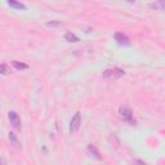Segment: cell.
<instances>
[{
    "instance_id": "5",
    "label": "cell",
    "mask_w": 165,
    "mask_h": 165,
    "mask_svg": "<svg viewBox=\"0 0 165 165\" xmlns=\"http://www.w3.org/2000/svg\"><path fill=\"white\" fill-rule=\"evenodd\" d=\"M115 40L117 41L119 45H125V47H128L130 45V40L127 35H124L123 32H116L115 34Z\"/></svg>"
},
{
    "instance_id": "6",
    "label": "cell",
    "mask_w": 165,
    "mask_h": 165,
    "mask_svg": "<svg viewBox=\"0 0 165 165\" xmlns=\"http://www.w3.org/2000/svg\"><path fill=\"white\" fill-rule=\"evenodd\" d=\"M8 5L12 6V8H16V9H22V10L26 9V5H25V4L18 3V2H16V0H9V2H8Z\"/></svg>"
},
{
    "instance_id": "4",
    "label": "cell",
    "mask_w": 165,
    "mask_h": 165,
    "mask_svg": "<svg viewBox=\"0 0 165 165\" xmlns=\"http://www.w3.org/2000/svg\"><path fill=\"white\" fill-rule=\"evenodd\" d=\"M8 119H9L10 124L13 125V128L21 129V119H19V116H18V114H17L16 111H9Z\"/></svg>"
},
{
    "instance_id": "12",
    "label": "cell",
    "mask_w": 165,
    "mask_h": 165,
    "mask_svg": "<svg viewBox=\"0 0 165 165\" xmlns=\"http://www.w3.org/2000/svg\"><path fill=\"white\" fill-rule=\"evenodd\" d=\"M47 26H48V27H59V26H61V22H58V21H52V22H48Z\"/></svg>"
},
{
    "instance_id": "9",
    "label": "cell",
    "mask_w": 165,
    "mask_h": 165,
    "mask_svg": "<svg viewBox=\"0 0 165 165\" xmlns=\"http://www.w3.org/2000/svg\"><path fill=\"white\" fill-rule=\"evenodd\" d=\"M13 66L17 69V70H27L29 69V65H26V63H22V62H18V61H13L12 62Z\"/></svg>"
},
{
    "instance_id": "14",
    "label": "cell",
    "mask_w": 165,
    "mask_h": 165,
    "mask_svg": "<svg viewBox=\"0 0 165 165\" xmlns=\"http://www.w3.org/2000/svg\"><path fill=\"white\" fill-rule=\"evenodd\" d=\"M0 165H6L5 159H4V157H2V156H0Z\"/></svg>"
},
{
    "instance_id": "3",
    "label": "cell",
    "mask_w": 165,
    "mask_h": 165,
    "mask_svg": "<svg viewBox=\"0 0 165 165\" xmlns=\"http://www.w3.org/2000/svg\"><path fill=\"white\" fill-rule=\"evenodd\" d=\"M80 124H81V115H80V112H76L70 121V132L71 133L77 132L79 128H80Z\"/></svg>"
},
{
    "instance_id": "1",
    "label": "cell",
    "mask_w": 165,
    "mask_h": 165,
    "mask_svg": "<svg viewBox=\"0 0 165 165\" xmlns=\"http://www.w3.org/2000/svg\"><path fill=\"white\" fill-rule=\"evenodd\" d=\"M119 114H120V117L125 123H128L129 125H136V119L133 117V111H132V108L129 106H127V104L120 106Z\"/></svg>"
},
{
    "instance_id": "7",
    "label": "cell",
    "mask_w": 165,
    "mask_h": 165,
    "mask_svg": "<svg viewBox=\"0 0 165 165\" xmlns=\"http://www.w3.org/2000/svg\"><path fill=\"white\" fill-rule=\"evenodd\" d=\"M65 40L69 41V43H77V41H79V37H77L75 34H72V32H66Z\"/></svg>"
},
{
    "instance_id": "11",
    "label": "cell",
    "mask_w": 165,
    "mask_h": 165,
    "mask_svg": "<svg viewBox=\"0 0 165 165\" xmlns=\"http://www.w3.org/2000/svg\"><path fill=\"white\" fill-rule=\"evenodd\" d=\"M10 72V69L8 65H0V74L2 75H8Z\"/></svg>"
},
{
    "instance_id": "13",
    "label": "cell",
    "mask_w": 165,
    "mask_h": 165,
    "mask_svg": "<svg viewBox=\"0 0 165 165\" xmlns=\"http://www.w3.org/2000/svg\"><path fill=\"white\" fill-rule=\"evenodd\" d=\"M151 6H152V8H164L165 6V3H156V4H151Z\"/></svg>"
},
{
    "instance_id": "8",
    "label": "cell",
    "mask_w": 165,
    "mask_h": 165,
    "mask_svg": "<svg viewBox=\"0 0 165 165\" xmlns=\"http://www.w3.org/2000/svg\"><path fill=\"white\" fill-rule=\"evenodd\" d=\"M88 150H89V152H90L92 155H93V156L96 157V159H98V160L101 159V154L98 152V150H97V148L93 146V144H89V146H88Z\"/></svg>"
},
{
    "instance_id": "2",
    "label": "cell",
    "mask_w": 165,
    "mask_h": 165,
    "mask_svg": "<svg viewBox=\"0 0 165 165\" xmlns=\"http://www.w3.org/2000/svg\"><path fill=\"white\" fill-rule=\"evenodd\" d=\"M125 75V71L121 69H107L103 71L102 76L104 79H111V80H116V79H120Z\"/></svg>"
},
{
    "instance_id": "10",
    "label": "cell",
    "mask_w": 165,
    "mask_h": 165,
    "mask_svg": "<svg viewBox=\"0 0 165 165\" xmlns=\"http://www.w3.org/2000/svg\"><path fill=\"white\" fill-rule=\"evenodd\" d=\"M9 141L14 144V146H17V147H19V143H18V139H17V137H16V134L13 133V132H9Z\"/></svg>"
}]
</instances>
